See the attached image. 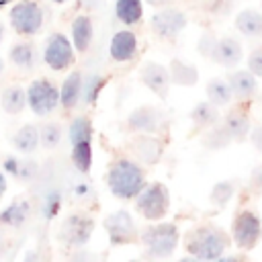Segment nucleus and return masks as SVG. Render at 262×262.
<instances>
[{
	"label": "nucleus",
	"instance_id": "f257e3e1",
	"mask_svg": "<svg viewBox=\"0 0 262 262\" xmlns=\"http://www.w3.org/2000/svg\"><path fill=\"white\" fill-rule=\"evenodd\" d=\"M229 246H231V235L211 223L196 225L188 229L184 235V250L194 260H205V262L219 260Z\"/></svg>",
	"mask_w": 262,
	"mask_h": 262
},
{
	"label": "nucleus",
	"instance_id": "f03ea898",
	"mask_svg": "<svg viewBox=\"0 0 262 262\" xmlns=\"http://www.w3.org/2000/svg\"><path fill=\"white\" fill-rule=\"evenodd\" d=\"M145 182V170L133 158H117L106 170V186L121 201L135 199Z\"/></svg>",
	"mask_w": 262,
	"mask_h": 262
},
{
	"label": "nucleus",
	"instance_id": "7ed1b4c3",
	"mask_svg": "<svg viewBox=\"0 0 262 262\" xmlns=\"http://www.w3.org/2000/svg\"><path fill=\"white\" fill-rule=\"evenodd\" d=\"M141 246H143V254L147 258H170L180 242V231L176 227V223H168V221H154V225H149L141 235Z\"/></svg>",
	"mask_w": 262,
	"mask_h": 262
},
{
	"label": "nucleus",
	"instance_id": "20e7f679",
	"mask_svg": "<svg viewBox=\"0 0 262 262\" xmlns=\"http://www.w3.org/2000/svg\"><path fill=\"white\" fill-rule=\"evenodd\" d=\"M135 211L147 221H160L170 209V190L164 182H145L137 192Z\"/></svg>",
	"mask_w": 262,
	"mask_h": 262
},
{
	"label": "nucleus",
	"instance_id": "39448f33",
	"mask_svg": "<svg viewBox=\"0 0 262 262\" xmlns=\"http://www.w3.org/2000/svg\"><path fill=\"white\" fill-rule=\"evenodd\" d=\"M262 237V219L256 209H242L231 221V242L239 250H252Z\"/></svg>",
	"mask_w": 262,
	"mask_h": 262
},
{
	"label": "nucleus",
	"instance_id": "423d86ee",
	"mask_svg": "<svg viewBox=\"0 0 262 262\" xmlns=\"http://www.w3.org/2000/svg\"><path fill=\"white\" fill-rule=\"evenodd\" d=\"M27 106L37 117H47L59 106V88L47 78L33 80L27 86Z\"/></svg>",
	"mask_w": 262,
	"mask_h": 262
},
{
	"label": "nucleus",
	"instance_id": "0eeeda50",
	"mask_svg": "<svg viewBox=\"0 0 262 262\" xmlns=\"http://www.w3.org/2000/svg\"><path fill=\"white\" fill-rule=\"evenodd\" d=\"M8 18H10V27L18 35L33 37L43 27V8L37 0H18L10 8Z\"/></svg>",
	"mask_w": 262,
	"mask_h": 262
},
{
	"label": "nucleus",
	"instance_id": "6e6552de",
	"mask_svg": "<svg viewBox=\"0 0 262 262\" xmlns=\"http://www.w3.org/2000/svg\"><path fill=\"white\" fill-rule=\"evenodd\" d=\"M102 227H104V231L108 235V244L113 248L129 246V244L139 239V231H137L135 219L127 209H119V211L106 215L104 221H102Z\"/></svg>",
	"mask_w": 262,
	"mask_h": 262
},
{
	"label": "nucleus",
	"instance_id": "1a4fd4ad",
	"mask_svg": "<svg viewBox=\"0 0 262 262\" xmlns=\"http://www.w3.org/2000/svg\"><path fill=\"white\" fill-rule=\"evenodd\" d=\"M94 231V219L86 213H70L59 225V242L68 248H84Z\"/></svg>",
	"mask_w": 262,
	"mask_h": 262
},
{
	"label": "nucleus",
	"instance_id": "9d476101",
	"mask_svg": "<svg viewBox=\"0 0 262 262\" xmlns=\"http://www.w3.org/2000/svg\"><path fill=\"white\" fill-rule=\"evenodd\" d=\"M188 25V18L182 10L172 8V6H160V10H156L149 18V27L151 31L166 41L176 39Z\"/></svg>",
	"mask_w": 262,
	"mask_h": 262
},
{
	"label": "nucleus",
	"instance_id": "9b49d317",
	"mask_svg": "<svg viewBox=\"0 0 262 262\" xmlns=\"http://www.w3.org/2000/svg\"><path fill=\"white\" fill-rule=\"evenodd\" d=\"M74 45L63 33H53L47 37L45 47H43V61L55 70L61 72L74 63Z\"/></svg>",
	"mask_w": 262,
	"mask_h": 262
},
{
	"label": "nucleus",
	"instance_id": "f8f14e48",
	"mask_svg": "<svg viewBox=\"0 0 262 262\" xmlns=\"http://www.w3.org/2000/svg\"><path fill=\"white\" fill-rule=\"evenodd\" d=\"M129 151L141 166H154L164 156V141L156 137V133H133Z\"/></svg>",
	"mask_w": 262,
	"mask_h": 262
},
{
	"label": "nucleus",
	"instance_id": "ddd939ff",
	"mask_svg": "<svg viewBox=\"0 0 262 262\" xmlns=\"http://www.w3.org/2000/svg\"><path fill=\"white\" fill-rule=\"evenodd\" d=\"M139 78L143 82V86L147 90H151L158 98H166L168 92H170V86H172V80H170V72H168V66H162L158 61H145L139 70Z\"/></svg>",
	"mask_w": 262,
	"mask_h": 262
},
{
	"label": "nucleus",
	"instance_id": "4468645a",
	"mask_svg": "<svg viewBox=\"0 0 262 262\" xmlns=\"http://www.w3.org/2000/svg\"><path fill=\"white\" fill-rule=\"evenodd\" d=\"M162 123H164L162 111L151 104H141L133 108L127 117V127L133 133H158Z\"/></svg>",
	"mask_w": 262,
	"mask_h": 262
},
{
	"label": "nucleus",
	"instance_id": "2eb2a0df",
	"mask_svg": "<svg viewBox=\"0 0 262 262\" xmlns=\"http://www.w3.org/2000/svg\"><path fill=\"white\" fill-rule=\"evenodd\" d=\"M108 55L117 63H127L137 55V35L131 29H121L111 37Z\"/></svg>",
	"mask_w": 262,
	"mask_h": 262
},
{
	"label": "nucleus",
	"instance_id": "dca6fc26",
	"mask_svg": "<svg viewBox=\"0 0 262 262\" xmlns=\"http://www.w3.org/2000/svg\"><path fill=\"white\" fill-rule=\"evenodd\" d=\"M244 57V47L235 37H217V43L213 47V53L209 59H213L217 66L223 68H235Z\"/></svg>",
	"mask_w": 262,
	"mask_h": 262
},
{
	"label": "nucleus",
	"instance_id": "f3484780",
	"mask_svg": "<svg viewBox=\"0 0 262 262\" xmlns=\"http://www.w3.org/2000/svg\"><path fill=\"white\" fill-rule=\"evenodd\" d=\"M225 80H227V84L231 88L233 100L246 102V100L254 98L256 92H258V78L248 68L246 70H233V72H229V76Z\"/></svg>",
	"mask_w": 262,
	"mask_h": 262
},
{
	"label": "nucleus",
	"instance_id": "a211bd4d",
	"mask_svg": "<svg viewBox=\"0 0 262 262\" xmlns=\"http://www.w3.org/2000/svg\"><path fill=\"white\" fill-rule=\"evenodd\" d=\"M92 39H94L92 18L88 14H78L72 20V27H70V41H72L74 49L80 51V53L88 51L90 45H92Z\"/></svg>",
	"mask_w": 262,
	"mask_h": 262
},
{
	"label": "nucleus",
	"instance_id": "6ab92c4d",
	"mask_svg": "<svg viewBox=\"0 0 262 262\" xmlns=\"http://www.w3.org/2000/svg\"><path fill=\"white\" fill-rule=\"evenodd\" d=\"M80 96H82V74L74 70L63 78L59 86V106L72 111L80 102Z\"/></svg>",
	"mask_w": 262,
	"mask_h": 262
},
{
	"label": "nucleus",
	"instance_id": "aec40b11",
	"mask_svg": "<svg viewBox=\"0 0 262 262\" xmlns=\"http://www.w3.org/2000/svg\"><path fill=\"white\" fill-rule=\"evenodd\" d=\"M235 29L248 39H262V12L256 8H244L235 14Z\"/></svg>",
	"mask_w": 262,
	"mask_h": 262
},
{
	"label": "nucleus",
	"instance_id": "412c9836",
	"mask_svg": "<svg viewBox=\"0 0 262 262\" xmlns=\"http://www.w3.org/2000/svg\"><path fill=\"white\" fill-rule=\"evenodd\" d=\"M8 57L12 61V66L20 72H33L37 68V49L33 43L29 41H23V43H14L10 49H8Z\"/></svg>",
	"mask_w": 262,
	"mask_h": 262
},
{
	"label": "nucleus",
	"instance_id": "4be33fe9",
	"mask_svg": "<svg viewBox=\"0 0 262 262\" xmlns=\"http://www.w3.org/2000/svg\"><path fill=\"white\" fill-rule=\"evenodd\" d=\"M221 123L225 125V129L229 131V135H231L233 141H246L248 135H250V129H252L250 117H248V113L244 108H231L223 117Z\"/></svg>",
	"mask_w": 262,
	"mask_h": 262
},
{
	"label": "nucleus",
	"instance_id": "5701e85b",
	"mask_svg": "<svg viewBox=\"0 0 262 262\" xmlns=\"http://www.w3.org/2000/svg\"><path fill=\"white\" fill-rule=\"evenodd\" d=\"M31 217V205L29 201L25 199H18V201H12L8 207H4L0 211V225L4 227H23L27 223V219Z\"/></svg>",
	"mask_w": 262,
	"mask_h": 262
},
{
	"label": "nucleus",
	"instance_id": "b1692460",
	"mask_svg": "<svg viewBox=\"0 0 262 262\" xmlns=\"http://www.w3.org/2000/svg\"><path fill=\"white\" fill-rule=\"evenodd\" d=\"M0 106L8 115H20L27 108V88L18 84H10L0 94Z\"/></svg>",
	"mask_w": 262,
	"mask_h": 262
},
{
	"label": "nucleus",
	"instance_id": "393cba45",
	"mask_svg": "<svg viewBox=\"0 0 262 262\" xmlns=\"http://www.w3.org/2000/svg\"><path fill=\"white\" fill-rule=\"evenodd\" d=\"M12 147L18 151V154H25V156H31L39 149V127L37 125H23L14 135H12Z\"/></svg>",
	"mask_w": 262,
	"mask_h": 262
},
{
	"label": "nucleus",
	"instance_id": "a878e982",
	"mask_svg": "<svg viewBox=\"0 0 262 262\" xmlns=\"http://www.w3.org/2000/svg\"><path fill=\"white\" fill-rule=\"evenodd\" d=\"M168 72H170L172 84H176V86H194L199 82V70L184 59L174 57L168 66Z\"/></svg>",
	"mask_w": 262,
	"mask_h": 262
},
{
	"label": "nucleus",
	"instance_id": "bb28decb",
	"mask_svg": "<svg viewBox=\"0 0 262 262\" xmlns=\"http://www.w3.org/2000/svg\"><path fill=\"white\" fill-rule=\"evenodd\" d=\"M201 143H203V147H207L209 151H219V149L229 147V145L233 143V139H231L229 131L225 129V125L219 121V123H215V125H211V127L205 129V133H203V137H201Z\"/></svg>",
	"mask_w": 262,
	"mask_h": 262
},
{
	"label": "nucleus",
	"instance_id": "cd10ccee",
	"mask_svg": "<svg viewBox=\"0 0 262 262\" xmlns=\"http://www.w3.org/2000/svg\"><path fill=\"white\" fill-rule=\"evenodd\" d=\"M190 121L194 127L199 129H207L215 123L221 121V115H219V106H215L211 100H201L192 106L190 111Z\"/></svg>",
	"mask_w": 262,
	"mask_h": 262
},
{
	"label": "nucleus",
	"instance_id": "c85d7f7f",
	"mask_svg": "<svg viewBox=\"0 0 262 262\" xmlns=\"http://www.w3.org/2000/svg\"><path fill=\"white\" fill-rule=\"evenodd\" d=\"M115 16L127 27L137 25L143 16V0H115Z\"/></svg>",
	"mask_w": 262,
	"mask_h": 262
},
{
	"label": "nucleus",
	"instance_id": "c756f323",
	"mask_svg": "<svg viewBox=\"0 0 262 262\" xmlns=\"http://www.w3.org/2000/svg\"><path fill=\"white\" fill-rule=\"evenodd\" d=\"M205 92H207V100H211L219 108L231 104V100H233V94H231V88H229L227 80H221V78H211L207 82Z\"/></svg>",
	"mask_w": 262,
	"mask_h": 262
},
{
	"label": "nucleus",
	"instance_id": "7c9ffc66",
	"mask_svg": "<svg viewBox=\"0 0 262 262\" xmlns=\"http://www.w3.org/2000/svg\"><path fill=\"white\" fill-rule=\"evenodd\" d=\"M233 196H235V182L233 180H219L213 184V188L209 192V201L217 209L227 207Z\"/></svg>",
	"mask_w": 262,
	"mask_h": 262
},
{
	"label": "nucleus",
	"instance_id": "2f4dec72",
	"mask_svg": "<svg viewBox=\"0 0 262 262\" xmlns=\"http://www.w3.org/2000/svg\"><path fill=\"white\" fill-rule=\"evenodd\" d=\"M104 84H106L104 76H98V74L82 76V96H80V100L84 104H94L98 100V94L104 88Z\"/></svg>",
	"mask_w": 262,
	"mask_h": 262
},
{
	"label": "nucleus",
	"instance_id": "473e14b6",
	"mask_svg": "<svg viewBox=\"0 0 262 262\" xmlns=\"http://www.w3.org/2000/svg\"><path fill=\"white\" fill-rule=\"evenodd\" d=\"M92 123L88 117L80 115V117H74L70 127H68V139L70 143H82V141H92Z\"/></svg>",
	"mask_w": 262,
	"mask_h": 262
},
{
	"label": "nucleus",
	"instance_id": "72a5a7b5",
	"mask_svg": "<svg viewBox=\"0 0 262 262\" xmlns=\"http://www.w3.org/2000/svg\"><path fill=\"white\" fill-rule=\"evenodd\" d=\"M72 164L80 174H88L92 168V141L72 145Z\"/></svg>",
	"mask_w": 262,
	"mask_h": 262
},
{
	"label": "nucleus",
	"instance_id": "f704fd0d",
	"mask_svg": "<svg viewBox=\"0 0 262 262\" xmlns=\"http://www.w3.org/2000/svg\"><path fill=\"white\" fill-rule=\"evenodd\" d=\"M63 137V127L59 123H45L39 127V145L45 149H55Z\"/></svg>",
	"mask_w": 262,
	"mask_h": 262
},
{
	"label": "nucleus",
	"instance_id": "c9c22d12",
	"mask_svg": "<svg viewBox=\"0 0 262 262\" xmlns=\"http://www.w3.org/2000/svg\"><path fill=\"white\" fill-rule=\"evenodd\" d=\"M37 174H39V162H35L33 158H23L18 172H16V180L27 184V182H33L37 178Z\"/></svg>",
	"mask_w": 262,
	"mask_h": 262
},
{
	"label": "nucleus",
	"instance_id": "e433bc0d",
	"mask_svg": "<svg viewBox=\"0 0 262 262\" xmlns=\"http://www.w3.org/2000/svg\"><path fill=\"white\" fill-rule=\"evenodd\" d=\"M59 207H61V194H59L57 190L49 192V194L45 196V201H43V217H45V219L55 217V215L59 213Z\"/></svg>",
	"mask_w": 262,
	"mask_h": 262
},
{
	"label": "nucleus",
	"instance_id": "4c0bfd02",
	"mask_svg": "<svg viewBox=\"0 0 262 262\" xmlns=\"http://www.w3.org/2000/svg\"><path fill=\"white\" fill-rule=\"evenodd\" d=\"M215 43H217V37L211 33V31H205L201 37H199V43H196V49H199V53L203 55V57H211V53H213V47H215Z\"/></svg>",
	"mask_w": 262,
	"mask_h": 262
},
{
	"label": "nucleus",
	"instance_id": "58836bf2",
	"mask_svg": "<svg viewBox=\"0 0 262 262\" xmlns=\"http://www.w3.org/2000/svg\"><path fill=\"white\" fill-rule=\"evenodd\" d=\"M248 70H250L256 78H262V45L254 47V49L248 53Z\"/></svg>",
	"mask_w": 262,
	"mask_h": 262
},
{
	"label": "nucleus",
	"instance_id": "ea45409f",
	"mask_svg": "<svg viewBox=\"0 0 262 262\" xmlns=\"http://www.w3.org/2000/svg\"><path fill=\"white\" fill-rule=\"evenodd\" d=\"M18 166H20V158H16V156H6V158L2 160V172H4L6 176L16 178Z\"/></svg>",
	"mask_w": 262,
	"mask_h": 262
},
{
	"label": "nucleus",
	"instance_id": "a19ab883",
	"mask_svg": "<svg viewBox=\"0 0 262 262\" xmlns=\"http://www.w3.org/2000/svg\"><path fill=\"white\" fill-rule=\"evenodd\" d=\"M74 196L78 199V201H86V199H90L92 196V184L88 182V180H82V182H78V184H74Z\"/></svg>",
	"mask_w": 262,
	"mask_h": 262
},
{
	"label": "nucleus",
	"instance_id": "79ce46f5",
	"mask_svg": "<svg viewBox=\"0 0 262 262\" xmlns=\"http://www.w3.org/2000/svg\"><path fill=\"white\" fill-rule=\"evenodd\" d=\"M250 188L258 194H262V164H258L252 172H250V180H248Z\"/></svg>",
	"mask_w": 262,
	"mask_h": 262
},
{
	"label": "nucleus",
	"instance_id": "37998d69",
	"mask_svg": "<svg viewBox=\"0 0 262 262\" xmlns=\"http://www.w3.org/2000/svg\"><path fill=\"white\" fill-rule=\"evenodd\" d=\"M248 139H250V143L256 147V151L262 154V123H258V125H254V127L250 129Z\"/></svg>",
	"mask_w": 262,
	"mask_h": 262
},
{
	"label": "nucleus",
	"instance_id": "c03bdc74",
	"mask_svg": "<svg viewBox=\"0 0 262 262\" xmlns=\"http://www.w3.org/2000/svg\"><path fill=\"white\" fill-rule=\"evenodd\" d=\"M102 2H104V0H80V4H82L86 10H96V8L102 6Z\"/></svg>",
	"mask_w": 262,
	"mask_h": 262
},
{
	"label": "nucleus",
	"instance_id": "a18cd8bd",
	"mask_svg": "<svg viewBox=\"0 0 262 262\" xmlns=\"http://www.w3.org/2000/svg\"><path fill=\"white\" fill-rule=\"evenodd\" d=\"M6 186H8V180H6V174H4L2 168H0V199H2L4 192H6Z\"/></svg>",
	"mask_w": 262,
	"mask_h": 262
},
{
	"label": "nucleus",
	"instance_id": "49530a36",
	"mask_svg": "<svg viewBox=\"0 0 262 262\" xmlns=\"http://www.w3.org/2000/svg\"><path fill=\"white\" fill-rule=\"evenodd\" d=\"M143 2H147L149 6H168L172 0H143Z\"/></svg>",
	"mask_w": 262,
	"mask_h": 262
},
{
	"label": "nucleus",
	"instance_id": "de8ad7c7",
	"mask_svg": "<svg viewBox=\"0 0 262 262\" xmlns=\"http://www.w3.org/2000/svg\"><path fill=\"white\" fill-rule=\"evenodd\" d=\"M2 39H4V25H2V20H0V43H2Z\"/></svg>",
	"mask_w": 262,
	"mask_h": 262
},
{
	"label": "nucleus",
	"instance_id": "09e8293b",
	"mask_svg": "<svg viewBox=\"0 0 262 262\" xmlns=\"http://www.w3.org/2000/svg\"><path fill=\"white\" fill-rule=\"evenodd\" d=\"M4 68H6V66H4V59H2V57H0V76H2V74H4Z\"/></svg>",
	"mask_w": 262,
	"mask_h": 262
},
{
	"label": "nucleus",
	"instance_id": "8fccbe9b",
	"mask_svg": "<svg viewBox=\"0 0 262 262\" xmlns=\"http://www.w3.org/2000/svg\"><path fill=\"white\" fill-rule=\"evenodd\" d=\"M51 2H55V4H66V2H70V0H51Z\"/></svg>",
	"mask_w": 262,
	"mask_h": 262
}]
</instances>
